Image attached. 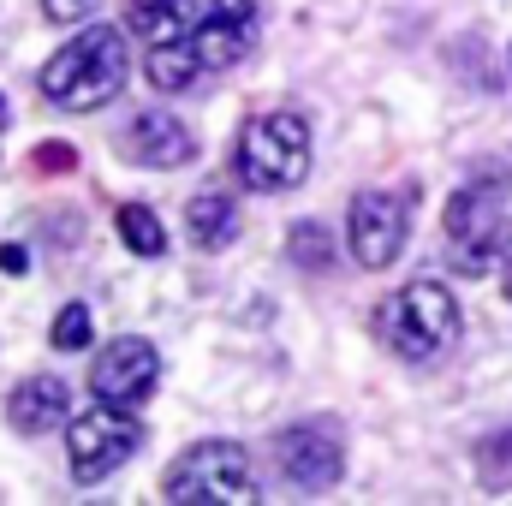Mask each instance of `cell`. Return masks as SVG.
Segmentation results:
<instances>
[{
	"mask_svg": "<svg viewBox=\"0 0 512 506\" xmlns=\"http://www.w3.org/2000/svg\"><path fill=\"white\" fill-rule=\"evenodd\" d=\"M161 495L179 506H251L256 489V465L239 441H197L191 453L173 459Z\"/></svg>",
	"mask_w": 512,
	"mask_h": 506,
	"instance_id": "277c9868",
	"label": "cell"
},
{
	"mask_svg": "<svg viewBox=\"0 0 512 506\" xmlns=\"http://www.w3.org/2000/svg\"><path fill=\"white\" fill-rule=\"evenodd\" d=\"M233 167L251 191H292L304 185L310 173V126L304 114H256L251 126L239 131V149H233Z\"/></svg>",
	"mask_w": 512,
	"mask_h": 506,
	"instance_id": "5b68a950",
	"label": "cell"
},
{
	"mask_svg": "<svg viewBox=\"0 0 512 506\" xmlns=\"http://www.w3.org/2000/svg\"><path fill=\"white\" fill-rule=\"evenodd\" d=\"M447 256H453L459 274H495L512 256L507 167L477 173L471 185L453 191V203H447Z\"/></svg>",
	"mask_w": 512,
	"mask_h": 506,
	"instance_id": "3957f363",
	"label": "cell"
},
{
	"mask_svg": "<svg viewBox=\"0 0 512 506\" xmlns=\"http://www.w3.org/2000/svg\"><path fill=\"white\" fill-rule=\"evenodd\" d=\"M0 268H6V274H24V268H30L24 245H0Z\"/></svg>",
	"mask_w": 512,
	"mask_h": 506,
	"instance_id": "44dd1931",
	"label": "cell"
},
{
	"mask_svg": "<svg viewBox=\"0 0 512 506\" xmlns=\"http://www.w3.org/2000/svg\"><path fill=\"white\" fill-rule=\"evenodd\" d=\"M48 346H54V352H84V346H90V310H84V304H66V310L54 316V328H48Z\"/></svg>",
	"mask_w": 512,
	"mask_h": 506,
	"instance_id": "ac0fdd59",
	"label": "cell"
},
{
	"mask_svg": "<svg viewBox=\"0 0 512 506\" xmlns=\"http://www.w3.org/2000/svg\"><path fill=\"white\" fill-rule=\"evenodd\" d=\"M346 239L364 268H393L411 239V191H358L346 209Z\"/></svg>",
	"mask_w": 512,
	"mask_h": 506,
	"instance_id": "9c48e42d",
	"label": "cell"
},
{
	"mask_svg": "<svg viewBox=\"0 0 512 506\" xmlns=\"http://www.w3.org/2000/svg\"><path fill=\"white\" fill-rule=\"evenodd\" d=\"M185 227H191L197 251H227L239 239V203L227 191H197L191 209H185Z\"/></svg>",
	"mask_w": 512,
	"mask_h": 506,
	"instance_id": "5bb4252c",
	"label": "cell"
},
{
	"mask_svg": "<svg viewBox=\"0 0 512 506\" xmlns=\"http://www.w3.org/2000/svg\"><path fill=\"white\" fill-rule=\"evenodd\" d=\"M233 12H256V0H131V30H143L149 42H173Z\"/></svg>",
	"mask_w": 512,
	"mask_h": 506,
	"instance_id": "8fae6325",
	"label": "cell"
},
{
	"mask_svg": "<svg viewBox=\"0 0 512 506\" xmlns=\"http://www.w3.org/2000/svg\"><path fill=\"white\" fill-rule=\"evenodd\" d=\"M459 334V304L441 280H411L399 298L382 304V340L405 364H435Z\"/></svg>",
	"mask_w": 512,
	"mask_h": 506,
	"instance_id": "8992f818",
	"label": "cell"
},
{
	"mask_svg": "<svg viewBox=\"0 0 512 506\" xmlns=\"http://www.w3.org/2000/svg\"><path fill=\"white\" fill-rule=\"evenodd\" d=\"M256 48V12H233V18H215L191 36H173V42H149L143 54V78L161 90V96H179V90H197L203 78L239 66Z\"/></svg>",
	"mask_w": 512,
	"mask_h": 506,
	"instance_id": "7a4b0ae2",
	"label": "cell"
},
{
	"mask_svg": "<svg viewBox=\"0 0 512 506\" xmlns=\"http://www.w3.org/2000/svg\"><path fill=\"white\" fill-rule=\"evenodd\" d=\"M120 155L137 161V167H149V173H161V167H185L191 155H197V137L185 131V120H173V114H137L126 131H120Z\"/></svg>",
	"mask_w": 512,
	"mask_h": 506,
	"instance_id": "7c38bea8",
	"label": "cell"
},
{
	"mask_svg": "<svg viewBox=\"0 0 512 506\" xmlns=\"http://www.w3.org/2000/svg\"><path fill=\"white\" fill-rule=\"evenodd\" d=\"M6 417H12V429H24V435H48V429H60V423L72 417V387L60 376L18 381L12 399H6Z\"/></svg>",
	"mask_w": 512,
	"mask_h": 506,
	"instance_id": "4fadbf2b",
	"label": "cell"
},
{
	"mask_svg": "<svg viewBox=\"0 0 512 506\" xmlns=\"http://www.w3.org/2000/svg\"><path fill=\"white\" fill-rule=\"evenodd\" d=\"M274 465L304 495L334 489L346 477V429H340V417H304V423L280 429L274 435Z\"/></svg>",
	"mask_w": 512,
	"mask_h": 506,
	"instance_id": "52a82bcc",
	"label": "cell"
},
{
	"mask_svg": "<svg viewBox=\"0 0 512 506\" xmlns=\"http://www.w3.org/2000/svg\"><path fill=\"white\" fill-rule=\"evenodd\" d=\"M114 227H120V239H126L137 256H161V251H167L161 215H155V209H143V203H126V209L114 215Z\"/></svg>",
	"mask_w": 512,
	"mask_h": 506,
	"instance_id": "9a60e30c",
	"label": "cell"
},
{
	"mask_svg": "<svg viewBox=\"0 0 512 506\" xmlns=\"http://www.w3.org/2000/svg\"><path fill=\"white\" fill-rule=\"evenodd\" d=\"M102 0H42V12L54 18V24H72V18H84V12H96Z\"/></svg>",
	"mask_w": 512,
	"mask_h": 506,
	"instance_id": "d6986e66",
	"label": "cell"
},
{
	"mask_svg": "<svg viewBox=\"0 0 512 506\" xmlns=\"http://www.w3.org/2000/svg\"><path fill=\"white\" fill-rule=\"evenodd\" d=\"M477 477H483V489H512V423H501L495 435H483V447H477Z\"/></svg>",
	"mask_w": 512,
	"mask_h": 506,
	"instance_id": "2e32d148",
	"label": "cell"
},
{
	"mask_svg": "<svg viewBox=\"0 0 512 506\" xmlns=\"http://www.w3.org/2000/svg\"><path fill=\"white\" fill-rule=\"evenodd\" d=\"M137 447H143V429L120 405H96V411H84V417L66 423V453H72V477L78 483L114 477Z\"/></svg>",
	"mask_w": 512,
	"mask_h": 506,
	"instance_id": "ba28073f",
	"label": "cell"
},
{
	"mask_svg": "<svg viewBox=\"0 0 512 506\" xmlns=\"http://www.w3.org/2000/svg\"><path fill=\"white\" fill-rule=\"evenodd\" d=\"M126 30H114V24H90V30H78L48 66H42V96L54 102V108H66V114H96V108H108L120 90H126Z\"/></svg>",
	"mask_w": 512,
	"mask_h": 506,
	"instance_id": "6da1fadb",
	"label": "cell"
},
{
	"mask_svg": "<svg viewBox=\"0 0 512 506\" xmlns=\"http://www.w3.org/2000/svg\"><path fill=\"white\" fill-rule=\"evenodd\" d=\"M286 256H292L304 274H328V268H334L328 227H316V221H298V227H292V239H286Z\"/></svg>",
	"mask_w": 512,
	"mask_h": 506,
	"instance_id": "e0dca14e",
	"label": "cell"
},
{
	"mask_svg": "<svg viewBox=\"0 0 512 506\" xmlns=\"http://www.w3.org/2000/svg\"><path fill=\"white\" fill-rule=\"evenodd\" d=\"M155 381H161V352L149 346V340H114L102 358H96V370H90V387H96V399L102 405H120V411H137L149 393H155Z\"/></svg>",
	"mask_w": 512,
	"mask_h": 506,
	"instance_id": "30bf717a",
	"label": "cell"
},
{
	"mask_svg": "<svg viewBox=\"0 0 512 506\" xmlns=\"http://www.w3.org/2000/svg\"><path fill=\"white\" fill-rule=\"evenodd\" d=\"M72 161H78L72 143H42V149H36V167H66V173H72Z\"/></svg>",
	"mask_w": 512,
	"mask_h": 506,
	"instance_id": "ffe728a7",
	"label": "cell"
}]
</instances>
